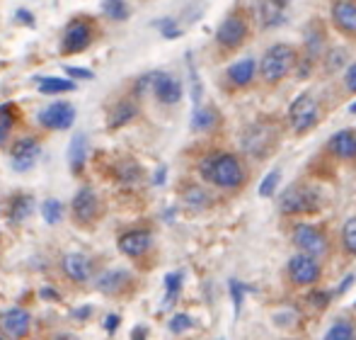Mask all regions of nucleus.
Masks as SVG:
<instances>
[{"label":"nucleus","mask_w":356,"mask_h":340,"mask_svg":"<svg viewBox=\"0 0 356 340\" xmlns=\"http://www.w3.org/2000/svg\"><path fill=\"white\" fill-rule=\"evenodd\" d=\"M352 284H354V275H349V277H347V279H344V282H342V284H339L337 294H344V292H347V289H349V287H352Z\"/></svg>","instance_id":"obj_46"},{"label":"nucleus","mask_w":356,"mask_h":340,"mask_svg":"<svg viewBox=\"0 0 356 340\" xmlns=\"http://www.w3.org/2000/svg\"><path fill=\"white\" fill-rule=\"evenodd\" d=\"M95 27L90 20H73L66 24V32L61 39V52L63 54H80L92 44Z\"/></svg>","instance_id":"obj_8"},{"label":"nucleus","mask_w":356,"mask_h":340,"mask_svg":"<svg viewBox=\"0 0 356 340\" xmlns=\"http://www.w3.org/2000/svg\"><path fill=\"white\" fill-rule=\"evenodd\" d=\"M248 17L243 13H230L216 29V42L223 49H238L248 39Z\"/></svg>","instance_id":"obj_7"},{"label":"nucleus","mask_w":356,"mask_h":340,"mask_svg":"<svg viewBox=\"0 0 356 340\" xmlns=\"http://www.w3.org/2000/svg\"><path fill=\"white\" fill-rule=\"evenodd\" d=\"M184 202H187L192 209H204V207H209V194L204 192L202 187L192 185V187L184 190Z\"/></svg>","instance_id":"obj_31"},{"label":"nucleus","mask_w":356,"mask_h":340,"mask_svg":"<svg viewBox=\"0 0 356 340\" xmlns=\"http://www.w3.org/2000/svg\"><path fill=\"white\" fill-rule=\"evenodd\" d=\"M349 112H352V114H356V102L352 105V107H349Z\"/></svg>","instance_id":"obj_50"},{"label":"nucleus","mask_w":356,"mask_h":340,"mask_svg":"<svg viewBox=\"0 0 356 340\" xmlns=\"http://www.w3.org/2000/svg\"><path fill=\"white\" fill-rule=\"evenodd\" d=\"M42 217L47 224H58L63 219V204L58 202V199H47V202L42 204Z\"/></svg>","instance_id":"obj_30"},{"label":"nucleus","mask_w":356,"mask_h":340,"mask_svg":"<svg viewBox=\"0 0 356 340\" xmlns=\"http://www.w3.org/2000/svg\"><path fill=\"white\" fill-rule=\"evenodd\" d=\"M298 63V54L291 44H274L267 49L264 59L259 61V73L267 83H279L293 71V66Z\"/></svg>","instance_id":"obj_2"},{"label":"nucleus","mask_w":356,"mask_h":340,"mask_svg":"<svg viewBox=\"0 0 356 340\" xmlns=\"http://www.w3.org/2000/svg\"><path fill=\"white\" fill-rule=\"evenodd\" d=\"M153 183H155V185H163V183H165V168H160L158 173H155Z\"/></svg>","instance_id":"obj_49"},{"label":"nucleus","mask_w":356,"mask_h":340,"mask_svg":"<svg viewBox=\"0 0 356 340\" xmlns=\"http://www.w3.org/2000/svg\"><path fill=\"white\" fill-rule=\"evenodd\" d=\"M15 122H17V107L13 102L0 105V146L5 144V139L10 137Z\"/></svg>","instance_id":"obj_26"},{"label":"nucleus","mask_w":356,"mask_h":340,"mask_svg":"<svg viewBox=\"0 0 356 340\" xmlns=\"http://www.w3.org/2000/svg\"><path fill=\"white\" fill-rule=\"evenodd\" d=\"M153 95L163 105H177L182 100V83L170 73H153Z\"/></svg>","instance_id":"obj_15"},{"label":"nucleus","mask_w":356,"mask_h":340,"mask_svg":"<svg viewBox=\"0 0 356 340\" xmlns=\"http://www.w3.org/2000/svg\"><path fill=\"white\" fill-rule=\"evenodd\" d=\"M37 88H39V93H42V95H61V93H73L75 83L66 81V78L49 76V78H42Z\"/></svg>","instance_id":"obj_25"},{"label":"nucleus","mask_w":356,"mask_h":340,"mask_svg":"<svg viewBox=\"0 0 356 340\" xmlns=\"http://www.w3.org/2000/svg\"><path fill=\"white\" fill-rule=\"evenodd\" d=\"M17 20H19V22H24V24H34L32 13H27V10H17Z\"/></svg>","instance_id":"obj_45"},{"label":"nucleus","mask_w":356,"mask_h":340,"mask_svg":"<svg viewBox=\"0 0 356 340\" xmlns=\"http://www.w3.org/2000/svg\"><path fill=\"white\" fill-rule=\"evenodd\" d=\"M330 151H332L337 158H342V161H352V158H356V137H354V132L342 129V132L334 134V137L330 139Z\"/></svg>","instance_id":"obj_19"},{"label":"nucleus","mask_w":356,"mask_h":340,"mask_svg":"<svg viewBox=\"0 0 356 340\" xmlns=\"http://www.w3.org/2000/svg\"><path fill=\"white\" fill-rule=\"evenodd\" d=\"M32 328V316L24 309H8L0 314V333L5 338H24Z\"/></svg>","instance_id":"obj_13"},{"label":"nucleus","mask_w":356,"mask_h":340,"mask_svg":"<svg viewBox=\"0 0 356 340\" xmlns=\"http://www.w3.org/2000/svg\"><path fill=\"white\" fill-rule=\"evenodd\" d=\"M254 73H257V63L254 59H243V61L233 63L228 68V81L235 85V88H245L254 81Z\"/></svg>","instance_id":"obj_20"},{"label":"nucleus","mask_w":356,"mask_h":340,"mask_svg":"<svg viewBox=\"0 0 356 340\" xmlns=\"http://www.w3.org/2000/svg\"><path fill=\"white\" fill-rule=\"evenodd\" d=\"M148 336V328L141 326V328H134V333H131V338H145Z\"/></svg>","instance_id":"obj_47"},{"label":"nucleus","mask_w":356,"mask_h":340,"mask_svg":"<svg viewBox=\"0 0 356 340\" xmlns=\"http://www.w3.org/2000/svg\"><path fill=\"white\" fill-rule=\"evenodd\" d=\"M325 338H327V340H354L356 338V328L347 321V318H339V321H334L332 326L327 328Z\"/></svg>","instance_id":"obj_28"},{"label":"nucleus","mask_w":356,"mask_h":340,"mask_svg":"<svg viewBox=\"0 0 356 340\" xmlns=\"http://www.w3.org/2000/svg\"><path fill=\"white\" fill-rule=\"evenodd\" d=\"M192 328V318L187 316V314H175L172 318H170V331L172 333H184Z\"/></svg>","instance_id":"obj_36"},{"label":"nucleus","mask_w":356,"mask_h":340,"mask_svg":"<svg viewBox=\"0 0 356 340\" xmlns=\"http://www.w3.org/2000/svg\"><path fill=\"white\" fill-rule=\"evenodd\" d=\"M85 158H88V137H85V134H78V137H73L71 148H68V163H71V170L75 175L83 173Z\"/></svg>","instance_id":"obj_21"},{"label":"nucleus","mask_w":356,"mask_h":340,"mask_svg":"<svg viewBox=\"0 0 356 340\" xmlns=\"http://www.w3.org/2000/svg\"><path fill=\"white\" fill-rule=\"evenodd\" d=\"M119 175H122V180H129V183H136L138 178H141V168L136 166V163H124V168L119 170Z\"/></svg>","instance_id":"obj_37"},{"label":"nucleus","mask_w":356,"mask_h":340,"mask_svg":"<svg viewBox=\"0 0 356 340\" xmlns=\"http://www.w3.org/2000/svg\"><path fill=\"white\" fill-rule=\"evenodd\" d=\"M318 117H320V105L318 100L313 98L310 93L305 95H298V98L291 102V109H289V124L296 134H305L318 124Z\"/></svg>","instance_id":"obj_4"},{"label":"nucleus","mask_w":356,"mask_h":340,"mask_svg":"<svg viewBox=\"0 0 356 340\" xmlns=\"http://www.w3.org/2000/svg\"><path fill=\"white\" fill-rule=\"evenodd\" d=\"M102 10L114 22H124V20H129V15H131V10H129V5L124 3V0H104Z\"/></svg>","instance_id":"obj_29"},{"label":"nucleus","mask_w":356,"mask_h":340,"mask_svg":"<svg viewBox=\"0 0 356 340\" xmlns=\"http://www.w3.org/2000/svg\"><path fill=\"white\" fill-rule=\"evenodd\" d=\"M66 73H68L71 78H83V81H92V76H95L92 71H88V68H78V66L66 68Z\"/></svg>","instance_id":"obj_41"},{"label":"nucleus","mask_w":356,"mask_h":340,"mask_svg":"<svg viewBox=\"0 0 356 340\" xmlns=\"http://www.w3.org/2000/svg\"><path fill=\"white\" fill-rule=\"evenodd\" d=\"M230 294H233V304H235V314L240 311V304H243V294H245V284H240L238 279H230Z\"/></svg>","instance_id":"obj_38"},{"label":"nucleus","mask_w":356,"mask_h":340,"mask_svg":"<svg viewBox=\"0 0 356 340\" xmlns=\"http://www.w3.org/2000/svg\"><path fill=\"white\" fill-rule=\"evenodd\" d=\"M282 3H284V5H286V0H282Z\"/></svg>","instance_id":"obj_51"},{"label":"nucleus","mask_w":356,"mask_h":340,"mask_svg":"<svg viewBox=\"0 0 356 340\" xmlns=\"http://www.w3.org/2000/svg\"><path fill=\"white\" fill-rule=\"evenodd\" d=\"M138 114V107L134 100H119L117 105H114L112 114H109V127L117 129V127H124V124H129L134 117Z\"/></svg>","instance_id":"obj_22"},{"label":"nucleus","mask_w":356,"mask_h":340,"mask_svg":"<svg viewBox=\"0 0 356 340\" xmlns=\"http://www.w3.org/2000/svg\"><path fill=\"white\" fill-rule=\"evenodd\" d=\"M90 311H92V309L85 307V309H78V311H73V316H75V318H88V314H90Z\"/></svg>","instance_id":"obj_48"},{"label":"nucleus","mask_w":356,"mask_h":340,"mask_svg":"<svg viewBox=\"0 0 356 340\" xmlns=\"http://www.w3.org/2000/svg\"><path fill=\"white\" fill-rule=\"evenodd\" d=\"M323 197L315 190L305 185H291L282 197V212L284 214H310L320 207Z\"/></svg>","instance_id":"obj_5"},{"label":"nucleus","mask_w":356,"mask_h":340,"mask_svg":"<svg viewBox=\"0 0 356 340\" xmlns=\"http://www.w3.org/2000/svg\"><path fill=\"white\" fill-rule=\"evenodd\" d=\"M71 209H73V217L78 224H92L99 214V197L95 194L92 187L85 185V187H80L78 192H75Z\"/></svg>","instance_id":"obj_12"},{"label":"nucleus","mask_w":356,"mask_h":340,"mask_svg":"<svg viewBox=\"0 0 356 340\" xmlns=\"http://www.w3.org/2000/svg\"><path fill=\"white\" fill-rule=\"evenodd\" d=\"M332 22L339 32L349 34V37H356V3L354 0H334Z\"/></svg>","instance_id":"obj_17"},{"label":"nucleus","mask_w":356,"mask_h":340,"mask_svg":"<svg viewBox=\"0 0 356 340\" xmlns=\"http://www.w3.org/2000/svg\"><path fill=\"white\" fill-rule=\"evenodd\" d=\"M39 156H42V144L34 137H22L13 144L10 148V163L17 173H27L37 166Z\"/></svg>","instance_id":"obj_10"},{"label":"nucleus","mask_w":356,"mask_h":340,"mask_svg":"<svg viewBox=\"0 0 356 340\" xmlns=\"http://www.w3.org/2000/svg\"><path fill=\"white\" fill-rule=\"evenodd\" d=\"M39 124L51 132H66L75 124V107L71 102H54L39 112Z\"/></svg>","instance_id":"obj_11"},{"label":"nucleus","mask_w":356,"mask_h":340,"mask_svg":"<svg viewBox=\"0 0 356 340\" xmlns=\"http://www.w3.org/2000/svg\"><path fill=\"white\" fill-rule=\"evenodd\" d=\"M293 246L300 253L313 255L315 260L325 258L327 255V238L313 224H296L293 226Z\"/></svg>","instance_id":"obj_6"},{"label":"nucleus","mask_w":356,"mask_h":340,"mask_svg":"<svg viewBox=\"0 0 356 340\" xmlns=\"http://www.w3.org/2000/svg\"><path fill=\"white\" fill-rule=\"evenodd\" d=\"M32 212H34V199L29 194H15L8 207V214L13 222H24L27 217H32Z\"/></svg>","instance_id":"obj_24"},{"label":"nucleus","mask_w":356,"mask_h":340,"mask_svg":"<svg viewBox=\"0 0 356 340\" xmlns=\"http://www.w3.org/2000/svg\"><path fill=\"white\" fill-rule=\"evenodd\" d=\"M342 241H344V248L352 255H356V217L347 219V224H344V229H342Z\"/></svg>","instance_id":"obj_34"},{"label":"nucleus","mask_w":356,"mask_h":340,"mask_svg":"<svg viewBox=\"0 0 356 340\" xmlns=\"http://www.w3.org/2000/svg\"><path fill=\"white\" fill-rule=\"evenodd\" d=\"M39 294H42V299H49V302H61V297L56 294V289H51V287H44Z\"/></svg>","instance_id":"obj_44"},{"label":"nucleus","mask_w":356,"mask_h":340,"mask_svg":"<svg viewBox=\"0 0 356 340\" xmlns=\"http://www.w3.org/2000/svg\"><path fill=\"white\" fill-rule=\"evenodd\" d=\"M289 279L296 287H310L320 279V263L308 253H296L289 260Z\"/></svg>","instance_id":"obj_9"},{"label":"nucleus","mask_w":356,"mask_h":340,"mask_svg":"<svg viewBox=\"0 0 356 340\" xmlns=\"http://www.w3.org/2000/svg\"><path fill=\"white\" fill-rule=\"evenodd\" d=\"M199 175L218 190H238L245 183V168L233 153H209L199 163Z\"/></svg>","instance_id":"obj_1"},{"label":"nucleus","mask_w":356,"mask_h":340,"mask_svg":"<svg viewBox=\"0 0 356 340\" xmlns=\"http://www.w3.org/2000/svg\"><path fill=\"white\" fill-rule=\"evenodd\" d=\"M254 15L259 20V27H279L284 22V3L282 0H257L254 3Z\"/></svg>","instance_id":"obj_18"},{"label":"nucleus","mask_w":356,"mask_h":340,"mask_svg":"<svg viewBox=\"0 0 356 340\" xmlns=\"http://www.w3.org/2000/svg\"><path fill=\"white\" fill-rule=\"evenodd\" d=\"M117 246H119V251L124 255H129V258H141V255L148 253L150 246H153V236H150V231H145V229H134V231H127L119 236Z\"/></svg>","instance_id":"obj_14"},{"label":"nucleus","mask_w":356,"mask_h":340,"mask_svg":"<svg viewBox=\"0 0 356 340\" xmlns=\"http://www.w3.org/2000/svg\"><path fill=\"white\" fill-rule=\"evenodd\" d=\"M127 282H129V275L124 270H109V272H104L97 279V289L104 294H119L127 287Z\"/></svg>","instance_id":"obj_23"},{"label":"nucleus","mask_w":356,"mask_h":340,"mask_svg":"<svg viewBox=\"0 0 356 340\" xmlns=\"http://www.w3.org/2000/svg\"><path fill=\"white\" fill-rule=\"evenodd\" d=\"M344 83H347V90H349V93H354V95H356V63H354V66H349L347 76H344Z\"/></svg>","instance_id":"obj_42"},{"label":"nucleus","mask_w":356,"mask_h":340,"mask_svg":"<svg viewBox=\"0 0 356 340\" xmlns=\"http://www.w3.org/2000/svg\"><path fill=\"white\" fill-rule=\"evenodd\" d=\"M160 32H163V37H168V39L179 37V27L175 20H160Z\"/></svg>","instance_id":"obj_39"},{"label":"nucleus","mask_w":356,"mask_h":340,"mask_svg":"<svg viewBox=\"0 0 356 340\" xmlns=\"http://www.w3.org/2000/svg\"><path fill=\"white\" fill-rule=\"evenodd\" d=\"M308 302L313 304L315 309H327L330 302H332V294L325 292V289H315V292L308 294Z\"/></svg>","instance_id":"obj_35"},{"label":"nucleus","mask_w":356,"mask_h":340,"mask_svg":"<svg viewBox=\"0 0 356 340\" xmlns=\"http://www.w3.org/2000/svg\"><path fill=\"white\" fill-rule=\"evenodd\" d=\"M279 178H282L279 168H274L272 173L264 175V180L259 183V197H274V192H277V187H279Z\"/></svg>","instance_id":"obj_32"},{"label":"nucleus","mask_w":356,"mask_h":340,"mask_svg":"<svg viewBox=\"0 0 356 340\" xmlns=\"http://www.w3.org/2000/svg\"><path fill=\"white\" fill-rule=\"evenodd\" d=\"M61 268H63V272H66V277L71 279V282L85 284L90 277H92V260H90L85 253H68V255H63Z\"/></svg>","instance_id":"obj_16"},{"label":"nucleus","mask_w":356,"mask_h":340,"mask_svg":"<svg viewBox=\"0 0 356 340\" xmlns=\"http://www.w3.org/2000/svg\"><path fill=\"white\" fill-rule=\"evenodd\" d=\"M179 289H182V272H170L168 277H165V292H168L165 304H172L175 299H177Z\"/></svg>","instance_id":"obj_33"},{"label":"nucleus","mask_w":356,"mask_h":340,"mask_svg":"<svg viewBox=\"0 0 356 340\" xmlns=\"http://www.w3.org/2000/svg\"><path fill=\"white\" fill-rule=\"evenodd\" d=\"M344 59H347V54H344V52H339V49H337V52H332V54H330L327 68H330V71H337L339 66H344Z\"/></svg>","instance_id":"obj_40"},{"label":"nucleus","mask_w":356,"mask_h":340,"mask_svg":"<svg viewBox=\"0 0 356 340\" xmlns=\"http://www.w3.org/2000/svg\"><path fill=\"white\" fill-rule=\"evenodd\" d=\"M218 124V114L211 107H197L192 119V129L194 132H211V129Z\"/></svg>","instance_id":"obj_27"},{"label":"nucleus","mask_w":356,"mask_h":340,"mask_svg":"<svg viewBox=\"0 0 356 340\" xmlns=\"http://www.w3.org/2000/svg\"><path fill=\"white\" fill-rule=\"evenodd\" d=\"M277 129L269 122H254L243 132V151L252 158H262L277 146Z\"/></svg>","instance_id":"obj_3"},{"label":"nucleus","mask_w":356,"mask_h":340,"mask_svg":"<svg viewBox=\"0 0 356 340\" xmlns=\"http://www.w3.org/2000/svg\"><path fill=\"white\" fill-rule=\"evenodd\" d=\"M117 328H119V316H117V314H109L107 321H104V331H107V333H114Z\"/></svg>","instance_id":"obj_43"}]
</instances>
